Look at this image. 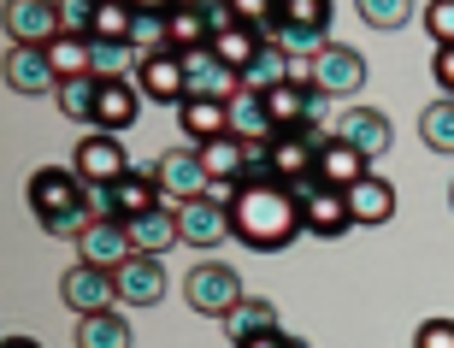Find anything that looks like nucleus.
<instances>
[{"instance_id": "8", "label": "nucleus", "mask_w": 454, "mask_h": 348, "mask_svg": "<svg viewBox=\"0 0 454 348\" xmlns=\"http://www.w3.org/2000/svg\"><path fill=\"white\" fill-rule=\"evenodd\" d=\"M66 36L59 0H6V42L12 48H53Z\"/></svg>"}, {"instance_id": "32", "label": "nucleus", "mask_w": 454, "mask_h": 348, "mask_svg": "<svg viewBox=\"0 0 454 348\" xmlns=\"http://www.w3.org/2000/svg\"><path fill=\"white\" fill-rule=\"evenodd\" d=\"M48 53L59 66V77H95V36H59Z\"/></svg>"}, {"instance_id": "33", "label": "nucleus", "mask_w": 454, "mask_h": 348, "mask_svg": "<svg viewBox=\"0 0 454 348\" xmlns=\"http://www.w3.org/2000/svg\"><path fill=\"white\" fill-rule=\"evenodd\" d=\"M130 30H136V6L130 0H101V6H95V42H124V48H130Z\"/></svg>"}, {"instance_id": "34", "label": "nucleus", "mask_w": 454, "mask_h": 348, "mask_svg": "<svg viewBox=\"0 0 454 348\" xmlns=\"http://www.w3.org/2000/svg\"><path fill=\"white\" fill-rule=\"evenodd\" d=\"M130 48L136 53H177L171 48V12H136Z\"/></svg>"}, {"instance_id": "38", "label": "nucleus", "mask_w": 454, "mask_h": 348, "mask_svg": "<svg viewBox=\"0 0 454 348\" xmlns=\"http://www.w3.org/2000/svg\"><path fill=\"white\" fill-rule=\"evenodd\" d=\"M95 6H101V0H59V24H66V36H89L95 30Z\"/></svg>"}, {"instance_id": "40", "label": "nucleus", "mask_w": 454, "mask_h": 348, "mask_svg": "<svg viewBox=\"0 0 454 348\" xmlns=\"http://www.w3.org/2000/svg\"><path fill=\"white\" fill-rule=\"evenodd\" d=\"M431 77H437L442 95H454V48H437V59H431Z\"/></svg>"}, {"instance_id": "6", "label": "nucleus", "mask_w": 454, "mask_h": 348, "mask_svg": "<svg viewBox=\"0 0 454 348\" xmlns=\"http://www.w3.org/2000/svg\"><path fill=\"white\" fill-rule=\"evenodd\" d=\"M71 171L89 183V189H113L118 178H130V154H124V142H118L113 130H89L83 142H77V154H71Z\"/></svg>"}, {"instance_id": "16", "label": "nucleus", "mask_w": 454, "mask_h": 348, "mask_svg": "<svg viewBox=\"0 0 454 348\" xmlns=\"http://www.w3.org/2000/svg\"><path fill=\"white\" fill-rule=\"evenodd\" d=\"M113 278H118V301L124 307H153V301L166 296V265H160V254H130Z\"/></svg>"}, {"instance_id": "11", "label": "nucleus", "mask_w": 454, "mask_h": 348, "mask_svg": "<svg viewBox=\"0 0 454 348\" xmlns=\"http://www.w3.org/2000/svg\"><path fill=\"white\" fill-rule=\"evenodd\" d=\"M177 231H184V242H189L195 254L219 249L224 236H231V207H224V201H213V195L184 201V207H177Z\"/></svg>"}, {"instance_id": "35", "label": "nucleus", "mask_w": 454, "mask_h": 348, "mask_svg": "<svg viewBox=\"0 0 454 348\" xmlns=\"http://www.w3.org/2000/svg\"><path fill=\"white\" fill-rule=\"evenodd\" d=\"M354 12L366 18L372 30H402L413 18V0H354Z\"/></svg>"}, {"instance_id": "36", "label": "nucleus", "mask_w": 454, "mask_h": 348, "mask_svg": "<svg viewBox=\"0 0 454 348\" xmlns=\"http://www.w3.org/2000/svg\"><path fill=\"white\" fill-rule=\"evenodd\" d=\"M289 24L295 30H331V0H284V30Z\"/></svg>"}, {"instance_id": "41", "label": "nucleus", "mask_w": 454, "mask_h": 348, "mask_svg": "<svg viewBox=\"0 0 454 348\" xmlns=\"http://www.w3.org/2000/svg\"><path fill=\"white\" fill-rule=\"evenodd\" d=\"M236 348H307L301 336H289V331H266V336H254V343H236Z\"/></svg>"}, {"instance_id": "2", "label": "nucleus", "mask_w": 454, "mask_h": 348, "mask_svg": "<svg viewBox=\"0 0 454 348\" xmlns=\"http://www.w3.org/2000/svg\"><path fill=\"white\" fill-rule=\"evenodd\" d=\"M30 207H35V225L48 236H77L101 218V201H95V189H89L83 178L71 166H42L30 178Z\"/></svg>"}, {"instance_id": "42", "label": "nucleus", "mask_w": 454, "mask_h": 348, "mask_svg": "<svg viewBox=\"0 0 454 348\" xmlns=\"http://www.w3.org/2000/svg\"><path fill=\"white\" fill-rule=\"evenodd\" d=\"M136 12H177V0H130Z\"/></svg>"}, {"instance_id": "23", "label": "nucleus", "mask_w": 454, "mask_h": 348, "mask_svg": "<svg viewBox=\"0 0 454 348\" xmlns=\"http://www.w3.org/2000/svg\"><path fill=\"white\" fill-rule=\"evenodd\" d=\"M219 325H224L231 343H254V336H266V331H284L278 325V301H266V296H242Z\"/></svg>"}, {"instance_id": "25", "label": "nucleus", "mask_w": 454, "mask_h": 348, "mask_svg": "<svg viewBox=\"0 0 454 348\" xmlns=\"http://www.w3.org/2000/svg\"><path fill=\"white\" fill-rule=\"evenodd\" d=\"M201 166L213 178V189H242V171H248V142L242 136H219L201 148Z\"/></svg>"}, {"instance_id": "17", "label": "nucleus", "mask_w": 454, "mask_h": 348, "mask_svg": "<svg viewBox=\"0 0 454 348\" xmlns=\"http://www.w3.org/2000/svg\"><path fill=\"white\" fill-rule=\"evenodd\" d=\"M266 113L278 130H301V124L325 118V95L307 83H278V89H266Z\"/></svg>"}, {"instance_id": "24", "label": "nucleus", "mask_w": 454, "mask_h": 348, "mask_svg": "<svg viewBox=\"0 0 454 348\" xmlns=\"http://www.w3.org/2000/svg\"><path fill=\"white\" fill-rule=\"evenodd\" d=\"M348 213H354V225H389V218H395V183L378 178V171L360 178L348 189Z\"/></svg>"}, {"instance_id": "4", "label": "nucleus", "mask_w": 454, "mask_h": 348, "mask_svg": "<svg viewBox=\"0 0 454 348\" xmlns=\"http://www.w3.org/2000/svg\"><path fill=\"white\" fill-rule=\"evenodd\" d=\"M153 183H160V195L177 201V207H184V201H201L207 189H213V178H207L195 142H177V148L160 154V160H153Z\"/></svg>"}, {"instance_id": "28", "label": "nucleus", "mask_w": 454, "mask_h": 348, "mask_svg": "<svg viewBox=\"0 0 454 348\" xmlns=\"http://www.w3.org/2000/svg\"><path fill=\"white\" fill-rule=\"evenodd\" d=\"M130 319L118 313H95V319H77V348H130Z\"/></svg>"}, {"instance_id": "37", "label": "nucleus", "mask_w": 454, "mask_h": 348, "mask_svg": "<svg viewBox=\"0 0 454 348\" xmlns=\"http://www.w3.org/2000/svg\"><path fill=\"white\" fill-rule=\"evenodd\" d=\"M425 36H431V48H454V0H431L419 12Z\"/></svg>"}, {"instance_id": "19", "label": "nucleus", "mask_w": 454, "mask_h": 348, "mask_svg": "<svg viewBox=\"0 0 454 348\" xmlns=\"http://www.w3.org/2000/svg\"><path fill=\"white\" fill-rule=\"evenodd\" d=\"M177 124H184V142L207 148V142L231 136V107L224 100H207V95H184L177 100Z\"/></svg>"}, {"instance_id": "1", "label": "nucleus", "mask_w": 454, "mask_h": 348, "mask_svg": "<svg viewBox=\"0 0 454 348\" xmlns=\"http://www.w3.org/2000/svg\"><path fill=\"white\" fill-rule=\"evenodd\" d=\"M301 195H289L284 183H242L231 195V236L242 249L278 254L301 236Z\"/></svg>"}, {"instance_id": "26", "label": "nucleus", "mask_w": 454, "mask_h": 348, "mask_svg": "<svg viewBox=\"0 0 454 348\" xmlns=\"http://www.w3.org/2000/svg\"><path fill=\"white\" fill-rule=\"evenodd\" d=\"M130 236H136V254H166L171 242H184V231H177V207H153V213L130 218Z\"/></svg>"}, {"instance_id": "22", "label": "nucleus", "mask_w": 454, "mask_h": 348, "mask_svg": "<svg viewBox=\"0 0 454 348\" xmlns=\"http://www.w3.org/2000/svg\"><path fill=\"white\" fill-rule=\"evenodd\" d=\"M136 107H142V89H136L130 77H106L101 83V107H95V130H113V136L130 130L136 118H142Z\"/></svg>"}, {"instance_id": "13", "label": "nucleus", "mask_w": 454, "mask_h": 348, "mask_svg": "<svg viewBox=\"0 0 454 348\" xmlns=\"http://www.w3.org/2000/svg\"><path fill=\"white\" fill-rule=\"evenodd\" d=\"M95 201H101V218H142L160 207V183H153V171H130V178H118L113 189H95Z\"/></svg>"}, {"instance_id": "5", "label": "nucleus", "mask_w": 454, "mask_h": 348, "mask_svg": "<svg viewBox=\"0 0 454 348\" xmlns=\"http://www.w3.org/2000/svg\"><path fill=\"white\" fill-rule=\"evenodd\" d=\"M59 301H66L77 319H95V313H113L118 307V278L106 272V265H66V278H59Z\"/></svg>"}, {"instance_id": "7", "label": "nucleus", "mask_w": 454, "mask_h": 348, "mask_svg": "<svg viewBox=\"0 0 454 348\" xmlns=\"http://www.w3.org/2000/svg\"><path fill=\"white\" fill-rule=\"evenodd\" d=\"M313 89H319L325 100L360 95V89H366V59H360V48H348V42H325V48L313 53Z\"/></svg>"}, {"instance_id": "43", "label": "nucleus", "mask_w": 454, "mask_h": 348, "mask_svg": "<svg viewBox=\"0 0 454 348\" xmlns=\"http://www.w3.org/2000/svg\"><path fill=\"white\" fill-rule=\"evenodd\" d=\"M0 348H42V343H35V336H6Z\"/></svg>"}, {"instance_id": "27", "label": "nucleus", "mask_w": 454, "mask_h": 348, "mask_svg": "<svg viewBox=\"0 0 454 348\" xmlns=\"http://www.w3.org/2000/svg\"><path fill=\"white\" fill-rule=\"evenodd\" d=\"M289 83V48L278 42V36H266V48L254 53V66L242 71V89H254V95H266V89Z\"/></svg>"}, {"instance_id": "30", "label": "nucleus", "mask_w": 454, "mask_h": 348, "mask_svg": "<svg viewBox=\"0 0 454 348\" xmlns=\"http://www.w3.org/2000/svg\"><path fill=\"white\" fill-rule=\"evenodd\" d=\"M260 48H266V36L248 30V24H231L224 36H213V53H219V59L236 71V77H242V71L254 66V53H260Z\"/></svg>"}, {"instance_id": "31", "label": "nucleus", "mask_w": 454, "mask_h": 348, "mask_svg": "<svg viewBox=\"0 0 454 348\" xmlns=\"http://www.w3.org/2000/svg\"><path fill=\"white\" fill-rule=\"evenodd\" d=\"M419 142L431 154H454V95H437L419 113Z\"/></svg>"}, {"instance_id": "20", "label": "nucleus", "mask_w": 454, "mask_h": 348, "mask_svg": "<svg viewBox=\"0 0 454 348\" xmlns=\"http://www.w3.org/2000/svg\"><path fill=\"white\" fill-rule=\"evenodd\" d=\"M184 77H189V95H207V100H231L236 89H242V77H236L213 48L184 53Z\"/></svg>"}, {"instance_id": "15", "label": "nucleus", "mask_w": 454, "mask_h": 348, "mask_svg": "<svg viewBox=\"0 0 454 348\" xmlns=\"http://www.w3.org/2000/svg\"><path fill=\"white\" fill-rule=\"evenodd\" d=\"M77 254H83L89 265H106V272H118V265L136 254V236L124 218H95L83 236H77Z\"/></svg>"}, {"instance_id": "21", "label": "nucleus", "mask_w": 454, "mask_h": 348, "mask_svg": "<svg viewBox=\"0 0 454 348\" xmlns=\"http://www.w3.org/2000/svg\"><path fill=\"white\" fill-rule=\"evenodd\" d=\"M224 107H231V136H242L248 148H266V142H278V124H271V113H266V95L236 89Z\"/></svg>"}, {"instance_id": "3", "label": "nucleus", "mask_w": 454, "mask_h": 348, "mask_svg": "<svg viewBox=\"0 0 454 348\" xmlns=\"http://www.w3.org/2000/svg\"><path fill=\"white\" fill-rule=\"evenodd\" d=\"M184 301L195 307L201 319H224L242 301V278H236V265H224V260H201L195 272L184 278Z\"/></svg>"}, {"instance_id": "18", "label": "nucleus", "mask_w": 454, "mask_h": 348, "mask_svg": "<svg viewBox=\"0 0 454 348\" xmlns=\"http://www.w3.org/2000/svg\"><path fill=\"white\" fill-rule=\"evenodd\" d=\"M313 178H319L325 189H337V195H348V189H354L360 178H372V160H366L360 148H348L342 136H331V142L319 148V166H313Z\"/></svg>"}, {"instance_id": "12", "label": "nucleus", "mask_w": 454, "mask_h": 348, "mask_svg": "<svg viewBox=\"0 0 454 348\" xmlns=\"http://www.w3.org/2000/svg\"><path fill=\"white\" fill-rule=\"evenodd\" d=\"M66 83L48 48H6V89L12 95H53Z\"/></svg>"}, {"instance_id": "29", "label": "nucleus", "mask_w": 454, "mask_h": 348, "mask_svg": "<svg viewBox=\"0 0 454 348\" xmlns=\"http://www.w3.org/2000/svg\"><path fill=\"white\" fill-rule=\"evenodd\" d=\"M95 107H101V77H66L59 83V118L95 130Z\"/></svg>"}, {"instance_id": "9", "label": "nucleus", "mask_w": 454, "mask_h": 348, "mask_svg": "<svg viewBox=\"0 0 454 348\" xmlns=\"http://www.w3.org/2000/svg\"><path fill=\"white\" fill-rule=\"evenodd\" d=\"M331 136H342L348 148H360L366 160H389V148H395V124H389V113H378V107H348V113L331 118Z\"/></svg>"}, {"instance_id": "10", "label": "nucleus", "mask_w": 454, "mask_h": 348, "mask_svg": "<svg viewBox=\"0 0 454 348\" xmlns=\"http://www.w3.org/2000/svg\"><path fill=\"white\" fill-rule=\"evenodd\" d=\"M130 83L142 89V100H177L189 95V77H184V53H136V71Z\"/></svg>"}, {"instance_id": "39", "label": "nucleus", "mask_w": 454, "mask_h": 348, "mask_svg": "<svg viewBox=\"0 0 454 348\" xmlns=\"http://www.w3.org/2000/svg\"><path fill=\"white\" fill-rule=\"evenodd\" d=\"M413 348H454V319H425L413 331Z\"/></svg>"}, {"instance_id": "14", "label": "nucleus", "mask_w": 454, "mask_h": 348, "mask_svg": "<svg viewBox=\"0 0 454 348\" xmlns=\"http://www.w3.org/2000/svg\"><path fill=\"white\" fill-rule=\"evenodd\" d=\"M301 225L307 236H325V242H337V236L354 231V213H348V195H337V189H325V183H313L301 195Z\"/></svg>"}]
</instances>
